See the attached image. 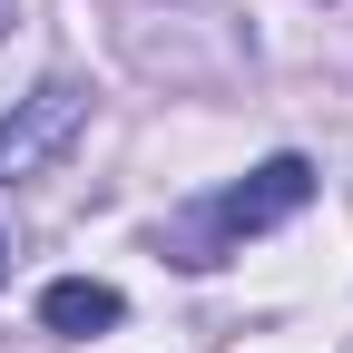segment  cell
<instances>
[{
	"label": "cell",
	"mask_w": 353,
	"mask_h": 353,
	"mask_svg": "<svg viewBox=\"0 0 353 353\" xmlns=\"http://www.w3.org/2000/svg\"><path fill=\"white\" fill-rule=\"evenodd\" d=\"M304 206H314V167H304V157H265L255 176H236V187L206 206V236L216 245H245V236H275L285 216H304Z\"/></svg>",
	"instance_id": "6da1fadb"
},
{
	"label": "cell",
	"mask_w": 353,
	"mask_h": 353,
	"mask_svg": "<svg viewBox=\"0 0 353 353\" xmlns=\"http://www.w3.org/2000/svg\"><path fill=\"white\" fill-rule=\"evenodd\" d=\"M79 128H88V88H79V79H39L30 99L0 118V176H39Z\"/></svg>",
	"instance_id": "7a4b0ae2"
},
{
	"label": "cell",
	"mask_w": 353,
	"mask_h": 353,
	"mask_svg": "<svg viewBox=\"0 0 353 353\" xmlns=\"http://www.w3.org/2000/svg\"><path fill=\"white\" fill-rule=\"evenodd\" d=\"M118 314H128V304H118V285H99V275H59L50 294H39V324H50V334H69V343L108 334Z\"/></svg>",
	"instance_id": "3957f363"
},
{
	"label": "cell",
	"mask_w": 353,
	"mask_h": 353,
	"mask_svg": "<svg viewBox=\"0 0 353 353\" xmlns=\"http://www.w3.org/2000/svg\"><path fill=\"white\" fill-rule=\"evenodd\" d=\"M0 285H10V236H0Z\"/></svg>",
	"instance_id": "277c9868"
},
{
	"label": "cell",
	"mask_w": 353,
	"mask_h": 353,
	"mask_svg": "<svg viewBox=\"0 0 353 353\" xmlns=\"http://www.w3.org/2000/svg\"><path fill=\"white\" fill-rule=\"evenodd\" d=\"M0 30H10V0H0Z\"/></svg>",
	"instance_id": "5b68a950"
}]
</instances>
